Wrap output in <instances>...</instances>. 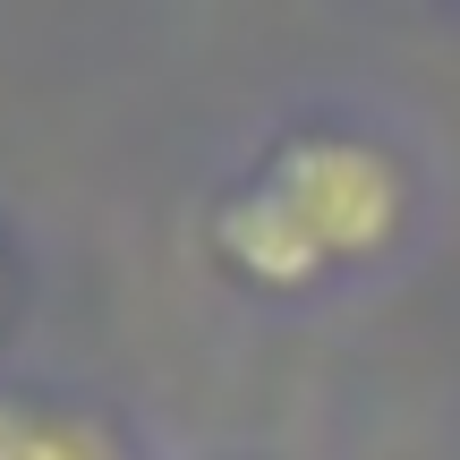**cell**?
<instances>
[{
  "label": "cell",
  "instance_id": "obj_2",
  "mask_svg": "<svg viewBox=\"0 0 460 460\" xmlns=\"http://www.w3.org/2000/svg\"><path fill=\"white\" fill-rule=\"evenodd\" d=\"M0 460H128V452L85 410H51V401L0 393Z\"/></svg>",
  "mask_w": 460,
  "mask_h": 460
},
{
  "label": "cell",
  "instance_id": "obj_1",
  "mask_svg": "<svg viewBox=\"0 0 460 460\" xmlns=\"http://www.w3.org/2000/svg\"><path fill=\"white\" fill-rule=\"evenodd\" d=\"M410 222V180L376 137L307 128L264 154L214 214V256L256 290H315L332 264H367Z\"/></svg>",
  "mask_w": 460,
  "mask_h": 460
}]
</instances>
